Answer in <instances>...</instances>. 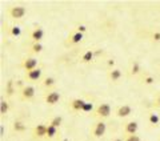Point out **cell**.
Listing matches in <instances>:
<instances>
[{
    "instance_id": "obj_1",
    "label": "cell",
    "mask_w": 160,
    "mask_h": 141,
    "mask_svg": "<svg viewBox=\"0 0 160 141\" xmlns=\"http://www.w3.org/2000/svg\"><path fill=\"white\" fill-rule=\"evenodd\" d=\"M112 113V108L108 103H100L97 107L95 108V116L99 118H107Z\"/></svg>"
},
{
    "instance_id": "obj_2",
    "label": "cell",
    "mask_w": 160,
    "mask_h": 141,
    "mask_svg": "<svg viewBox=\"0 0 160 141\" xmlns=\"http://www.w3.org/2000/svg\"><path fill=\"white\" fill-rule=\"evenodd\" d=\"M27 13V8L24 6H12L8 8V15L15 19V20H20L26 16Z\"/></svg>"
},
{
    "instance_id": "obj_3",
    "label": "cell",
    "mask_w": 160,
    "mask_h": 141,
    "mask_svg": "<svg viewBox=\"0 0 160 141\" xmlns=\"http://www.w3.org/2000/svg\"><path fill=\"white\" fill-rule=\"evenodd\" d=\"M38 59L33 57V56H28V57L23 59V61H21V68L26 71V72H31V71H33V69L39 68L38 67Z\"/></svg>"
},
{
    "instance_id": "obj_4",
    "label": "cell",
    "mask_w": 160,
    "mask_h": 141,
    "mask_svg": "<svg viewBox=\"0 0 160 141\" xmlns=\"http://www.w3.org/2000/svg\"><path fill=\"white\" fill-rule=\"evenodd\" d=\"M60 92L59 91H50V92L47 93L44 96V101H46L47 105H50V107H53L56 104L60 101Z\"/></svg>"
},
{
    "instance_id": "obj_5",
    "label": "cell",
    "mask_w": 160,
    "mask_h": 141,
    "mask_svg": "<svg viewBox=\"0 0 160 141\" xmlns=\"http://www.w3.org/2000/svg\"><path fill=\"white\" fill-rule=\"evenodd\" d=\"M105 130H107V124H105L103 120H100V121H97V123H95V125H93L92 136L95 138H100L104 136Z\"/></svg>"
},
{
    "instance_id": "obj_6",
    "label": "cell",
    "mask_w": 160,
    "mask_h": 141,
    "mask_svg": "<svg viewBox=\"0 0 160 141\" xmlns=\"http://www.w3.org/2000/svg\"><path fill=\"white\" fill-rule=\"evenodd\" d=\"M35 88L32 85H26L24 88H21L20 89V97L21 100L24 101H31L33 100V97H35Z\"/></svg>"
},
{
    "instance_id": "obj_7",
    "label": "cell",
    "mask_w": 160,
    "mask_h": 141,
    "mask_svg": "<svg viewBox=\"0 0 160 141\" xmlns=\"http://www.w3.org/2000/svg\"><path fill=\"white\" fill-rule=\"evenodd\" d=\"M131 113H132V107L131 105H128V104H124V105H120V107L117 108L115 115L120 118H125L131 115Z\"/></svg>"
},
{
    "instance_id": "obj_8",
    "label": "cell",
    "mask_w": 160,
    "mask_h": 141,
    "mask_svg": "<svg viewBox=\"0 0 160 141\" xmlns=\"http://www.w3.org/2000/svg\"><path fill=\"white\" fill-rule=\"evenodd\" d=\"M41 75H43L41 68H36V69H33V71H31V72H26L24 79H26L27 81H39L41 79Z\"/></svg>"
},
{
    "instance_id": "obj_9",
    "label": "cell",
    "mask_w": 160,
    "mask_h": 141,
    "mask_svg": "<svg viewBox=\"0 0 160 141\" xmlns=\"http://www.w3.org/2000/svg\"><path fill=\"white\" fill-rule=\"evenodd\" d=\"M137 129H139V124H137L136 121H128V123L124 124V133L127 136L136 135Z\"/></svg>"
},
{
    "instance_id": "obj_10",
    "label": "cell",
    "mask_w": 160,
    "mask_h": 141,
    "mask_svg": "<svg viewBox=\"0 0 160 141\" xmlns=\"http://www.w3.org/2000/svg\"><path fill=\"white\" fill-rule=\"evenodd\" d=\"M33 136H35V138H44L47 136V125L38 124L33 128Z\"/></svg>"
},
{
    "instance_id": "obj_11",
    "label": "cell",
    "mask_w": 160,
    "mask_h": 141,
    "mask_svg": "<svg viewBox=\"0 0 160 141\" xmlns=\"http://www.w3.org/2000/svg\"><path fill=\"white\" fill-rule=\"evenodd\" d=\"M122 76H123V73L119 68H111L110 72H108V79H110V81H112V83H117V81L122 79Z\"/></svg>"
},
{
    "instance_id": "obj_12",
    "label": "cell",
    "mask_w": 160,
    "mask_h": 141,
    "mask_svg": "<svg viewBox=\"0 0 160 141\" xmlns=\"http://www.w3.org/2000/svg\"><path fill=\"white\" fill-rule=\"evenodd\" d=\"M43 38H44V31L41 28H35L31 32V40L33 43H40Z\"/></svg>"
},
{
    "instance_id": "obj_13",
    "label": "cell",
    "mask_w": 160,
    "mask_h": 141,
    "mask_svg": "<svg viewBox=\"0 0 160 141\" xmlns=\"http://www.w3.org/2000/svg\"><path fill=\"white\" fill-rule=\"evenodd\" d=\"M84 105H85V101L83 100V98H73V100L71 101V108H72L73 111H76V112L83 111Z\"/></svg>"
},
{
    "instance_id": "obj_14",
    "label": "cell",
    "mask_w": 160,
    "mask_h": 141,
    "mask_svg": "<svg viewBox=\"0 0 160 141\" xmlns=\"http://www.w3.org/2000/svg\"><path fill=\"white\" fill-rule=\"evenodd\" d=\"M15 92H16V84H15L14 80L9 79V80L6 83V96L7 97H11Z\"/></svg>"
},
{
    "instance_id": "obj_15",
    "label": "cell",
    "mask_w": 160,
    "mask_h": 141,
    "mask_svg": "<svg viewBox=\"0 0 160 141\" xmlns=\"http://www.w3.org/2000/svg\"><path fill=\"white\" fill-rule=\"evenodd\" d=\"M142 72V65L139 64V61H132L131 68H129V75L131 76H136Z\"/></svg>"
},
{
    "instance_id": "obj_16",
    "label": "cell",
    "mask_w": 160,
    "mask_h": 141,
    "mask_svg": "<svg viewBox=\"0 0 160 141\" xmlns=\"http://www.w3.org/2000/svg\"><path fill=\"white\" fill-rule=\"evenodd\" d=\"M12 128H14V130L16 133H23V132H26V129H27V127H26V124H24L23 121H20V120H16L14 123V125H12Z\"/></svg>"
},
{
    "instance_id": "obj_17",
    "label": "cell",
    "mask_w": 160,
    "mask_h": 141,
    "mask_svg": "<svg viewBox=\"0 0 160 141\" xmlns=\"http://www.w3.org/2000/svg\"><path fill=\"white\" fill-rule=\"evenodd\" d=\"M93 57H95V52L91 49V51H87V52H84L83 53V56H82V63H84V64H87V63H91V61L93 60Z\"/></svg>"
},
{
    "instance_id": "obj_18",
    "label": "cell",
    "mask_w": 160,
    "mask_h": 141,
    "mask_svg": "<svg viewBox=\"0 0 160 141\" xmlns=\"http://www.w3.org/2000/svg\"><path fill=\"white\" fill-rule=\"evenodd\" d=\"M148 123H149V125H152V127H157V125H159V123H160V116L157 115V113H155V112L149 113Z\"/></svg>"
},
{
    "instance_id": "obj_19",
    "label": "cell",
    "mask_w": 160,
    "mask_h": 141,
    "mask_svg": "<svg viewBox=\"0 0 160 141\" xmlns=\"http://www.w3.org/2000/svg\"><path fill=\"white\" fill-rule=\"evenodd\" d=\"M43 86L44 88H52V86H55V84H56V80H55V77H52V76H47L46 79L43 80Z\"/></svg>"
},
{
    "instance_id": "obj_20",
    "label": "cell",
    "mask_w": 160,
    "mask_h": 141,
    "mask_svg": "<svg viewBox=\"0 0 160 141\" xmlns=\"http://www.w3.org/2000/svg\"><path fill=\"white\" fill-rule=\"evenodd\" d=\"M82 40H83V33H80V32H78V31L70 36V43L71 44H79Z\"/></svg>"
},
{
    "instance_id": "obj_21",
    "label": "cell",
    "mask_w": 160,
    "mask_h": 141,
    "mask_svg": "<svg viewBox=\"0 0 160 141\" xmlns=\"http://www.w3.org/2000/svg\"><path fill=\"white\" fill-rule=\"evenodd\" d=\"M8 111H9V103L3 98V100L0 101V115H1V116L7 115Z\"/></svg>"
},
{
    "instance_id": "obj_22",
    "label": "cell",
    "mask_w": 160,
    "mask_h": 141,
    "mask_svg": "<svg viewBox=\"0 0 160 141\" xmlns=\"http://www.w3.org/2000/svg\"><path fill=\"white\" fill-rule=\"evenodd\" d=\"M58 135V128H55V127H52V125H47V136H46V138H53L55 136Z\"/></svg>"
},
{
    "instance_id": "obj_23",
    "label": "cell",
    "mask_w": 160,
    "mask_h": 141,
    "mask_svg": "<svg viewBox=\"0 0 160 141\" xmlns=\"http://www.w3.org/2000/svg\"><path fill=\"white\" fill-rule=\"evenodd\" d=\"M8 32L11 36H14V38H19L21 35V28L19 26H12L8 28Z\"/></svg>"
},
{
    "instance_id": "obj_24",
    "label": "cell",
    "mask_w": 160,
    "mask_h": 141,
    "mask_svg": "<svg viewBox=\"0 0 160 141\" xmlns=\"http://www.w3.org/2000/svg\"><path fill=\"white\" fill-rule=\"evenodd\" d=\"M61 123H63V117H61V116H55V117L50 121V125H52V127H55V128H59L61 125Z\"/></svg>"
},
{
    "instance_id": "obj_25",
    "label": "cell",
    "mask_w": 160,
    "mask_h": 141,
    "mask_svg": "<svg viewBox=\"0 0 160 141\" xmlns=\"http://www.w3.org/2000/svg\"><path fill=\"white\" fill-rule=\"evenodd\" d=\"M43 44L41 43H33L31 47V52L32 53H40V52H43Z\"/></svg>"
},
{
    "instance_id": "obj_26",
    "label": "cell",
    "mask_w": 160,
    "mask_h": 141,
    "mask_svg": "<svg viewBox=\"0 0 160 141\" xmlns=\"http://www.w3.org/2000/svg\"><path fill=\"white\" fill-rule=\"evenodd\" d=\"M143 83L147 84V85H152V84L155 83V77L152 75H146L143 77Z\"/></svg>"
},
{
    "instance_id": "obj_27",
    "label": "cell",
    "mask_w": 160,
    "mask_h": 141,
    "mask_svg": "<svg viewBox=\"0 0 160 141\" xmlns=\"http://www.w3.org/2000/svg\"><path fill=\"white\" fill-rule=\"evenodd\" d=\"M92 111H93V104L90 103V101H85V105H84V108H83L82 112L90 113V112H92Z\"/></svg>"
},
{
    "instance_id": "obj_28",
    "label": "cell",
    "mask_w": 160,
    "mask_h": 141,
    "mask_svg": "<svg viewBox=\"0 0 160 141\" xmlns=\"http://www.w3.org/2000/svg\"><path fill=\"white\" fill-rule=\"evenodd\" d=\"M124 141H142V138H140L137 135H129L124 138Z\"/></svg>"
},
{
    "instance_id": "obj_29",
    "label": "cell",
    "mask_w": 160,
    "mask_h": 141,
    "mask_svg": "<svg viewBox=\"0 0 160 141\" xmlns=\"http://www.w3.org/2000/svg\"><path fill=\"white\" fill-rule=\"evenodd\" d=\"M85 31H87V27L85 26H79L78 27V32H80V33H84Z\"/></svg>"
},
{
    "instance_id": "obj_30",
    "label": "cell",
    "mask_w": 160,
    "mask_h": 141,
    "mask_svg": "<svg viewBox=\"0 0 160 141\" xmlns=\"http://www.w3.org/2000/svg\"><path fill=\"white\" fill-rule=\"evenodd\" d=\"M152 38H154L155 41H160V32H155V33L152 35Z\"/></svg>"
},
{
    "instance_id": "obj_31",
    "label": "cell",
    "mask_w": 160,
    "mask_h": 141,
    "mask_svg": "<svg viewBox=\"0 0 160 141\" xmlns=\"http://www.w3.org/2000/svg\"><path fill=\"white\" fill-rule=\"evenodd\" d=\"M155 105H156V107H160V93L156 96V98H155Z\"/></svg>"
},
{
    "instance_id": "obj_32",
    "label": "cell",
    "mask_w": 160,
    "mask_h": 141,
    "mask_svg": "<svg viewBox=\"0 0 160 141\" xmlns=\"http://www.w3.org/2000/svg\"><path fill=\"white\" fill-rule=\"evenodd\" d=\"M107 64H108V67H114V65H115V60H112V59H110Z\"/></svg>"
},
{
    "instance_id": "obj_33",
    "label": "cell",
    "mask_w": 160,
    "mask_h": 141,
    "mask_svg": "<svg viewBox=\"0 0 160 141\" xmlns=\"http://www.w3.org/2000/svg\"><path fill=\"white\" fill-rule=\"evenodd\" d=\"M0 136H1V137L4 136V127H3V125L0 127Z\"/></svg>"
},
{
    "instance_id": "obj_34",
    "label": "cell",
    "mask_w": 160,
    "mask_h": 141,
    "mask_svg": "<svg viewBox=\"0 0 160 141\" xmlns=\"http://www.w3.org/2000/svg\"><path fill=\"white\" fill-rule=\"evenodd\" d=\"M112 141H124V138H122V137H116V138H114Z\"/></svg>"
}]
</instances>
